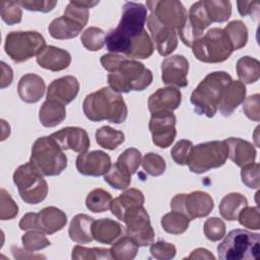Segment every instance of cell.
<instances>
[{
  "mask_svg": "<svg viewBox=\"0 0 260 260\" xmlns=\"http://www.w3.org/2000/svg\"><path fill=\"white\" fill-rule=\"evenodd\" d=\"M260 235L246 230L231 231L217 246L218 258L221 260L258 259Z\"/></svg>",
  "mask_w": 260,
  "mask_h": 260,
  "instance_id": "cell-5",
  "label": "cell"
},
{
  "mask_svg": "<svg viewBox=\"0 0 260 260\" xmlns=\"http://www.w3.org/2000/svg\"><path fill=\"white\" fill-rule=\"evenodd\" d=\"M85 117L92 122L109 121L114 124L125 122L128 114L123 96L111 87L101 89L87 94L82 104Z\"/></svg>",
  "mask_w": 260,
  "mask_h": 260,
  "instance_id": "cell-3",
  "label": "cell"
},
{
  "mask_svg": "<svg viewBox=\"0 0 260 260\" xmlns=\"http://www.w3.org/2000/svg\"><path fill=\"white\" fill-rule=\"evenodd\" d=\"M123 235V226L116 220L101 218L92 223L93 240L101 244H113Z\"/></svg>",
  "mask_w": 260,
  "mask_h": 260,
  "instance_id": "cell-27",
  "label": "cell"
},
{
  "mask_svg": "<svg viewBox=\"0 0 260 260\" xmlns=\"http://www.w3.org/2000/svg\"><path fill=\"white\" fill-rule=\"evenodd\" d=\"M21 242L23 248L29 252L39 251L45 249L51 245L50 241L44 235V233L39 231H30L21 237Z\"/></svg>",
  "mask_w": 260,
  "mask_h": 260,
  "instance_id": "cell-46",
  "label": "cell"
},
{
  "mask_svg": "<svg viewBox=\"0 0 260 260\" xmlns=\"http://www.w3.org/2000/svg\"><path fill=\"white\" fill-rule=\"evenodd\" d=\"M211 24L208 18L203 0L191 5L187 20L183 27L178 31L181 41L184 45L192 47V45L203 37V31Z\"/></svg>",
  "mask_w": 260,
  "mask_h": 260,
  "instance_id": "cell-15",
  "label": "cell"
},
{
  "mask_svg": "<svg viewBox=\"0 0 260 260\" xmlns=\"http://www.w3.org/2000/svg\"><path fill=\"white\" fill-rule=\"evenodd\" d=\"M228 146L224 141H208L193 146L188 161L189 170L194 174H203L225 164Z\"/></svg>",
  "mask_w": 260,
  "mask_h": 260,
  "instance_id": "cell-10",
  "label": "cell"
},
{
  "mask_svg": "<svg viewBox=\"0 0 260 260\" xmlns=\"http://www.w3.org/2000/svg\"><path fill=\"white\" fill-rule=\"evenodd\" d=\"M228 146V157L238 167L255 162L256 149L254 145L242 138L230 137L223 140Z\"/></svg>",
  "mask_w": 260,
  "mask_h": 260,
  "instance_id": "cell-23",
  "label": "cell"
},
{
  "mask_svg": "<svg viewBox=\"0 0 260 260\" xmlns=\"http://www.w3.org/2000/svg\"><path fill=\"white\" fill-rule=\"evenodd\" d=\"M46 47L44 37L36 30L11 31L5 39V53L15 63L38 56Z\"/></svg>",
  "mask_w": 260,
  "mask_h": 260,
  "instance_id": "cell-9",
  "label": "cell"
},
{
  "mask_svg": "<svg viewBox=\"0 0 260 260\" xmlns=\"http://www.w3.org/2000/svg\"><path fill=\"white\" fill-rule=\"evenodd\" d=\"M146 7L161 23L172 27L177 32L187 20V10L178 0L146 1Z\"/></svg>",
  "mask_w": 260,
  "mask_h": 260,
  "instance_id": "cell-14",
  "label": "cell"
},
{
  "mask_svg": "<svg viewBox=\"0 0 260 260\" xmlns=\"http://www.w3.org/2000/svg\"><path fill=\"white\" fill-rule=\"evenodd\" d=\"M46 90L44 79L34 73H27L21 76L17 84V93L21 101L27 104L39 102Z\"/></svg>",
  "mask_w": 260,
  "mask_h": 260,
  "instance_id": "cell-25",
  "label": "cell"
},
{
  "mask_svg": "<svg viewBox=\"0 0 260 260\" xmlns=\"http://www.w3.org/2000/svg\"><path fill=\"white\" fill-rule=\"evenodd\" d=\"M112 201V195L108 191L96 188L87 194L85 199V205L88 210L95 213H101L111 208Z\"/></svg>",
  "mask_w": 260,
  "mask_h": 260,
  "instance_id": "cell-38",
  "label": "cell"
},
{
  "mask_svg": "<svg viewBox=\"0 0 260 260\" xmlns=\"http://www.w3.org/2000/svg\"><path fill=\"white\" fill-rule=\"evenodd\" d=\"M149 252L151 257L157 260H169L173 259L176 256V247L168 243L166 241H157L155 243H151Z\"/></svg>",
  "mask_w": 260,
  "mask_h": 260,
  "instance_id": "cell-52",
  "label": "cell"
},
{
  "mask_svg": "<svg viewBox=\"0 0 260 260\" xmlns=\"http://www.w3.org/2000/svg\"><path fill=\"white\" fill-rule=\"evenodd\" d=\"M94 218L91 216L79 213L76 214L69 224V238L77 244H87L93 240L92 223Z\"/></svg>",
  "mask_w": 260,
  "mask_h": 260,
  "instance_id": "cell-29",
  "label": "cell"
},
{
  "mask_svg": "<svg viewBox=\"0 0 260 260\" xmlns=\"http://www.w3.org/2000/svg\"><path fill=\"white\" fill-rule=\"evenodd\" d=\"M182 93L177 87L167 86L156 89L147 101L148 110L153 114L171 113L181 105Z\"/></svg>",
  "mask_w": 260,
  "mask_h": 260,
  "instance_id": "cell-21",
  "label": "cell"
},
{
  "mask_svg": "<svg viewBox=\"0 0 260 260\" xmlns=\"http://www.w3.org/2000/svg\"><path fill=\"white\" fill-rule=\"evenodd\" d=\"M238 219H239L240 224L247 229L259 230L260 229V218H259L258 206L249 207L247 205L239 213Z\"/></svg>",
  "mask_w": 260,
  "mask_h": 260,
  "instance_id": "cell-51",
  "label": "cell"
},
{
  "mask_svg": "<svg viewBox=\"0 0 260 260\" xmlns=\"http://www.w3.org/2000/svg\"><path fill=\"white\" fill-rule=\"evenodd\" d=\"M231 75L225 71H214L207 74L192 91L190 102L198 115L212 118L221 99V95L232 81Z\"/></svg>",
  "mask_w": 260,
  "mask_h": 260,
  "instance_id": "cell-4",
  "label": "cell"
},
{
  "mask_svg": "<svg viewBox=\"0 0 260 260\" xmlns=\"http://www.w3.org/2000/svg\"><path fill=\"white\" fill-rule=\"evenodd\" d=\"M66 223L67 216L64 211L55 206H48L39 212L25 213L19 221V229L22 231H39L52 235L61 231Z\"/></svg>",
  "mask_w": 260,
  "mask_h": 260,
  "instance_id": "cell-11",
  "label": "cell"
},
{
  "mask_svg": "<svg viewBox=\"0 0 260 260\" xmlns=\"http://www.w3.org/2000/svg\"><path fill=\"white\" fill-rule=\"evenodd\" d=\"M71 258L73 260H102L112 259L110 249L105 248H85L76 245L72 249Z\"/></svg>",
  "mask_w": 260,
  "mask_h": 260,
  "instance_id": "cell-43",
  "label": "cell"
},
{
  "mask_svg": "<svg viewBox=\"0 0 260 260\" xmlns=\"http://www.w3.org/2000/svg\"><path fill=\"white\" fill-rule=\"evenodd\" d=\"M21 8H24L29 11H40V12H49L55 8L57 1L49 0H20L17 1Z\"/></svg>",
  "mask_w": 260,
  "mask_h": 260,
  "instance_id": "cell-55",
  "label": "cell"
},
{
  "mask_svg": "<svg viewBox=\"0 0 260 260\" xmlns=\"http://www.w3.org/2000/svg\"><path fill=\"white\" fill-rule=\"evenodd\" d=\"M79 82L76 77L66 75L53 80L47 89V100L56 101L62 105L71 103L78 94Z\"/></svg>",
  "mask_w": 260,
  "mask_h": 260,
  "instance_id": "cell-22",
  "label": "cell"
},
{
  "mask_svg": "<svg viewBox=\"0 0 260 260\" xmlns=\"http://www.w3.org/2000/svg\"><path fill=\"white\" fill-rule=\"evenodd\" d=\"M147 19V9L141 3L125 2L122 17L118 26L106 35L108 51L116 54H126L132 42L144 30Z\"/></svg>",
  "mask_w": 260,
  "mask_h": 260,
  "instance_id": "cell-2",
  "label": "cell"
},
{
  "mask_svg": "<svg viewBox=\"0 0 260 260\" xmlns=\"http://www.w3.org/2000/svg\"><path fill=\"white\" fill-rule=\"evenodd\" d=\"M18 213V206L3 188L0 190V219L9 220L14 218Z\"/></svg>",
  "mask_w": 260,
  "mask_h": 260,
  "instance_id": "cell-49",
  "label": "cell"
},
{
  "mask_svg": "<svg viewBox=\"0 0 260 260\" xmlns=\"http://www.w3.org/2000/svg\"><path fill=\"white\" fill-rule=\"evenodd\" d=\"M95 140L103 148L114 150L124 142L125 135L120 130H116L110 126H103L96 130Z\"/></svg>",
  "mask_w": 260,
  "mask_h": 260,
  "instance_id": "cell-35",
  "label": "cell"
},
{
  "mask_svg": "<svg viewBox=\"0 0 260 260\" xmlns=\"http://www.w3.org/2000/svg\"><path fill=\"white\" fill-rule=\"evenodd\" d=\"M161 79L166 85L175 87H186L188 85L187 75L189 62L182 55L166 57L160 65Z\"/></svg>",
  "mask_w": 260,
  "mask_h": 260,
  "instance_id": "cell-18",
  "label": "cell"
},
{
  "mask_svg": "<svg viewBox=\"0 0 260 260\" xmlns=\"http://www.w3.org/2000/svg\"><path fill=\"white\" fill-rule=\"evenodd\" d=\"M126 223L127 234L138 247H145L153 243L154 231L150 224L149 215L142 206H134L126 210L123 219Z\"/></svg>",
  "mask_w": 260,
  "mask_h": 260,
  "instance_id": "cell-13",
  "label": "cell"
},
{
  "mask_svg": "<svg viewBox=\"0 0 260 260\" xmlns=\"http://www.w3.org/2000/svg\"><path fill=\"white\" fill-rule=\"evenodd\" d=\"M1 81H0V87L5 88L9 86L12 82L13 78V71L10 66H8L6 63L1 62Z\"/></svg>",
  "mask_w": 260,
  "mask_h": 260,
  "instance_id": "cell-57",
  "label": "cell"
},
{
  "mask_svg": "<svg viewBox=\"0 0 260 260\" xmlns=\"http://www.w3.org/2000/svg\"><path fill=\"white\" fill-rule=\"evenodd\" d=\"M260 95L258 93L252 94L243 102V112L247 118L252 121H260Z\"/></svg>",
  "mask_w": 260,
  "mask_h": 260,
  "instance_id": "cell-54",
  "label": "cell"
},
{
  "mask_svg": "<svg viewBox=\"0 0 260 260\" xmlns=\"http://www.w3.org/2000/svg\"><path fill=\"white\" fill-rule=\"evenodd\" d=\"M83 28L84 25L80 22L63 15L53 19L49 24L48 30L51 37L56 40H69L76 38Z\"/></svg>",
  "mask_w": 260,
  "mask_h": 260,
  "instance_id": "cell-28",
  "label": "cell"
},
{
  "mask_svg": "<svg viewBox=\"0 0 260 260\" xmlns=\"http://www.w3.org/2000/svg\"><path fill=\"white\" fill-rule=\"evenodd\" d=\"M37 63L44 69L53 72L66 69L71 63V55L68 51L55 46H46L37 56Z\"/></svg>",
  "mask_w": 260,
  "mask_h": 260,
  "instance_id": "cell-24",
  "label": "cell"
},
{
  "mask_svg": "<svg viewBox=\"0 0 260 260\" xmlns=\"http://www.w3.org/2000/svg\"><path fill=\"white\" fill-rule=\"evenodd\" d=\"M193 146L194 145L190 140H187V139L179 140L171 150V154L174 161L180 166L188 165Z\"/></svg>",
  "mask_w": 260,
  "mask_h": 260,
  "instance_id": "cell-50",
  "label": "cell"
},
{
  "mask_svg": "<svg viewBox=\"0 0 260 260\" xmlns=\"http://www.w3.org/2000/svg\"><path fill=\"white\" fill-rule=\"evenodd\" d=\"M194 56L204 63H220L234 52L232 43L223 28L212 27L192 45Z\"/></svg>",
  "mask_w": 260,
  "mask_h": 260,
  "instance_id": "cell-7",
  "label": "cell"
},
{
  "mask_svg": "<svg viewBox=\"0 0 260 260\" xmlns=\"http://www.w3.org/2000/svg\"><path fill=\"white\" fill-rule=\"evenodd\" d=\"M143 203V193L138 189L131 188L125 190L119 197L113 199L110 209L118 219L122 220L126 210L134 206H142Z\"/></svg>",
  "mask_w": 260,
  "mask_h": 260,
  "instance_id": "cell-30",
  "label": "cell"
},
{
  "mask_svg": "<svg viewBox=\"0 0 260 260\" xmlns=\"http://www.w3.org/2000/svg\"><path fill=\"white\" fill-rule=\"evenodd\" d=\"M187 258L188 259H199V260H202V259L214 260L215 259V257L212 255V253L204 248H197V249L193 250Z\"/></svg>",
  "mask_w": 260,
  "mask_h": 260,
  "instance_id": "cell-58",
  "label": "cell"
},
{
  "mask_svg": "<svg viewBox=\"0 0 260 260\" xmlns=\"http://www.w3.org/2000/svg\"><path fill=\"white\" fill-rule=\"evenodd\" d=\"M143 170L152 177H158L166 171V161L162 156L154 152L146 153L141 159Z\"/></svg>",
  "mask_w": 260,
  "mask_h": 260,
  "instance_id": "cell-45",
  "label": "cell"
},
{
  "mask_svg": "<svg viewBox=\"0 0 260 260\" xmlns=\"http://www.w3.org/2000/svg\"><path fill=\"white\" fill-rule=\"evenodd\" d=\"M236 70L242 83L251 84L260 77V62L253 57L244 56L237 61Z\"/></svg>",
  "mask_w": 260,
  "mask_h": 260,
  "instance_id": "cell-33",
  "label": "cell"
},
{
  "mask_svg": "<svg viewBox=\"0 0 260 260\" xmlns=\"http://www.w3.org/2000/svg\"><path fill=\"white\" fill-rule=\"evenodd\" d=\"M110 252L115 260H132L138 252V245L130 237H122L113 244Z\"/></svg>",
  "mask_w": 260,
  "mask_h": 260,
  "instance_id": "cell-39",
  "label": "cell"
},
{
  "mask_svg": "<svg viewBox=\"0 0 260 260\" xmlns=\"http://www.w3.org/2000/svg\"><path fill=\"white\" fill-rule=\"evenodd\" d=\"M242 182L251 189H258L260 185L259 180V164L253 162L242 167L241 171Z\"/></svg>",
  "mask_w": 260,
  "mask_h": 260,
  "instance_id": "cell-53",
  "label": "cell"
},
{
  "mask_svg": "<svg viewBox=\"0 0 260 260\" xmlns=\"http://www.w3.org/2000/svg\"><path fill=\"white\" fill-rule=\"evenodd\" d=\"M111 166L110 155L102 150L80 153L76 158V169L84 176H104Z\"/></svg>",
  "mask_w": 260,
  "mask_h": 260,
  "instance_id": "cell-19",
  "label": "cell"
},
{
  "mask_svg": "<svg viewBox=\"0 0 260 260\" xmlns=\"http://www.w3.org/2000/svg\"><path fill=\"white\" fill-rule=\"evenodd\" d=\"M246 86L240 80H232L225 87L217 110L224 117L231 116L246 99Z\"/></svg>",
  "mask_w": 260,
  "mask_h": 260,
  "instance_id": "cell-26",
  "label": "cell"
},
{
  "mask_svg": "<svg viewBox=\"0 0 260 260\" xmlns=\"http://www.w3.org/2000/svg\"><path fill=\"white\" fill-rule=\"evenodd\" d=\"M214 207L211 196L203 191H193L189 194H177L171 201L173 211L184 214L189 220L207 216Z\"/></svg>",
  "mask_w": 260,
  "mask_h": 260,
  "instance_id": "cell-12",
  "label": "cell"
},
{
  "mask_svg": "<svg viewBox=\"0 0 260 260\" xmlns=\"http://www.w3.org/2000/svg\"><path fill=\"white\" fill-rule=\"evenodd\" d=\"M238 11L242 16L248 14L258 16L259 13V2L258 1H238Z\"/></svg>",
  "mask_w": 260,
  "mask_h": 260,
  "instance_id": "cell-56",
  "label": "cell"
},
{
  "mask_svg": "<svg viewBox=\"0 0 260 260\" xmlns=\"http://www.w3.org/2000/svg\"><path fill=\"white\" fill-rule=\"evenodd\" d=\"M148 128L152 142L160 148H167L171 146L177 135L176 116L173 112L153 114L148 123Z\"/></svg>",
  "mask_w": 260,
  "mask_h": 260,
  "instance_id": "cell-16",
  "label": "cell"
},
{
  "mask_svg": "<svg viewBox=\"0 0 260 260\" xmlns=\"http://www.w3.org/2000/svg\"><path fill=\"white\" fill-rule=\"evenodd\" d=\"M141 153L138 149L130 147L125 149L118 157L117 162L127 169L131 175L135 174L141 164Z\"/></svg>",
  "mask_w": 260,
  "mask_h": 260,
  "instance_id": "cell-48",
  "label": "cell"
},
{
  "mask_svg": "<svg viewBox=\"0 0 260 260\" xmlns=\"http://www.w3.org/2000/svg\"><path fill=\"white\" fill-rule=\"evenodd\" d=\"M0 14L5 23L8 25H13L21 21L22 10L17 1L2 0L0 2Z\"/></svg>",
  "mask_w": 260,
  "mask_h": 260,
  "instance_id": "cell-44",
  "label": "cell"
},
{
  "mask_svg": "<svg viewBox=\"0 0 260 260\" xmlns=\"http://www.w3.org/2000/svg\"><path fill=\"white\" fill-rule=\"evenodd\" d=\"M154 47L152 40L144 29L142 34L137 37L131 44L129 51L125 54V57L129 59H147L153 53Z\"/></svg>",
  "mask_w": 260,
  "mask_h": 260,
  "instance_id": "cell-34",
  "label": "cell"
},
{
  "mask_svg": "<svg viewBox=\"0 0 260 260\" xmlns=\"http://www.w3.org/2000/svg\"><path fill=\"white\" fill-rule=\"evenodd\" d=\"M12 178L20 198L25 203L38 204L47 197L48 184L44 175L30 161L19 166Z\"/></svg>",
  "mask_w": 260,
  "mask_h": 260,
  "instance_id": "cell-8",
  "label": "cell"
},
{
  "mask_svg": "<svg viewBox=\"0 0 260 260\" xmlns=\"http://www.w3.org/2000/svg\"><path fill=\"white\" fill-rule=\"evenodd\" d=\"M104 180L117 190H125L130 186L131 174L119 162H115L111 166L107 174L104 175Z\"/></svg>",
  "mask_w": 260,
  "mask_h": 260,
  "instance_id": "cell-36",
  "label": "cell"
},
{
  "mask_svg": "<svg viewBox=\"0 0 260 260\" xmlns=\"http://www.w3.org/2000/svg\"><path fill=\"white\" fill-rule=\"evenodd\" d=\"M190 220L184 214L171 211L165 214L160 219V224L162 229L172 235H181L187 231L189 228Z\"/></svg>",
  "mask_w": 260,
  "mask_h": 260,
  "instance_id": "cell-40",
  "label": "cell"
},
{
  "mask_svg": "<svg viewBox=\"0 0 260 260\" xmlns=\"http://www.w3.org/2000/svg\"><path fill=\"white\" fill-rule=\"evenodd\" d=\"M50 136L63 150L71 149L78 153H84L90 144L87 132L80 127H65Z\"/></svg>",
  "mask_w": 260,
  "mask_h": 260,
  "instance_id": "cell-20",
  "label": "cell"
},
{
  "mask_svg": "<svg viewBox=\"0 0 260 260\" xmlns=\"http://www.w3.org/2000/svg\"><path fill=\"white\" fill-rule=\"evenodd\" d=\"M101 64L109 72L110 87L119 93L141 91L152 82V72L139 61L112 53L103 55Z\"/></svg>",
  "mask_w": 260,
  "mask_h": 260,
  "instance_id": "cell-1",
  "label": "cell"
},
{
  "mask_svg": "<svg viewBox=\"0 0 260 260\" xmlns=\"http://www.w3.org/2000/svg\"><path fill=\"white\" fill-rule=\"evenodd\" d=\"M209 20L212 22H224L232 14V4L225 0H203Z\"/></svg>",
  "mask_w": 260,
  "mask_h": 260,
  "instance_id": "cell-37",
  "label": "cell"
},
{
  "mask_svg": "<svg viewBox=\"0 0 260 260\" xmlns=\"http://www.w3.org/2000/svg\"><path fill=\"white\" fill-rule=\"evenodd\" d=\"M80 41L86 50L99 51L106 44V34L100 27L90 26L82 32Z\"/></svg>",
  "mask_w": 260,
  "mask_h": 260,
  "instance_id": "cell-42",
  "label": "cell"
},
{
  "mask_svg": "<svg viewBox=\"0 0 260 260\" xmlns=\"http://www.w3.org/2000/svg\"><path fill=\"white\" fill-rule=\"evenodd\" d=\"M146 21L158 54L164 57L172 54L178 47L177 31L161 23L152 13L147 16Z\"/></svg>",
  "mask_w": 260,
  "mask_h": 260,
  "instance_id": "cell-17",
  "label": "cell"
},
{
  "mask_svg": "<svg viewBox=\"0 0 260 260\" xmlns=\"http://www.w3.org/2000/svg\"><path fill=\"white\" fill-rule=\"evenodd\" d=\"M29 161L44 176H58L67 167V156L51 136L38 138L31 147Z\"/></svg>",
  "mask_w": 260,
  "mask_h": 260,
  "instance_id": "cell-6",
  "label": "cell"
},
{
  "mask_svg": "<svg viewBox=\"0 0 260 260\" xmlns=\"http://www.w3.org/2000/svg\"><path fill=\"white\" fill-rule=\"evenodd\" d=\"M66 118L65 106L51 100H46L39 113V119L44 127H55Z\"/></svg>",
  "mask_w": 260,
  "mask_h": 260,
  "instance_id": "cell-31",
  "label": "cell"
},
{
  "mask_svg": "<svg viewBox=\"0 0 260 260\" xmlns=\"http://www.w3.org/2000/svg\"><path fill=\"white\" fill-rule=\"evenodd\" d=\"M248 205L247 198L238 192L226 194L220 201L219 213L226 220H236L241 210Z\"/></svg>",
  "mask_w": 260,
  "mask_h": 260,
  "instance_id": "cell-32",
  "label": "cell"
},
{
  "mask_svg": "<svg viewBox=\"0 0 260 260\" xmlns=\"http://www.w3.org/2000/svg\"><path fill=\"white\" fill-rule=\"evenodd\" d=\"M223 30L228 35L234 51L246 46L248 41V28L243 21L233 20L225 25Z\"/></svg>",
  "mask_w": 260,
  "mask_h": 260,
  "instance_id": "cell-41",
  "label": "cell"
},
{
  "mask_svg": "<svg viewBox=\"0 0 260 260\" xmlns=\"http://www.w3.org/2000/svg\"><path fill=\"white\" fill-rule=\"evenodd\" d=\"M205 237L211 241L216 242L221 240L225 235V223L218 217H209L205 220L203 225Z\"/></svg>",
  "mask_w": 260,
  "mask_h": 260,
  "instance_id": "cell-47",
  "label": "cell"
}]
</instances>
